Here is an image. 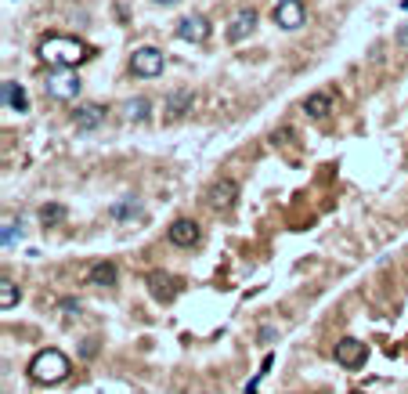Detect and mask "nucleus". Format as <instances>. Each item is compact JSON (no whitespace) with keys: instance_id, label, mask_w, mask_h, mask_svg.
I'll list each match as a JSON object with an SVG mask.
<instances>
[{"instance_id":"nucleus-1","label":"nucleus","mask_w":408,"mask_h":394,"mask_svg":"<svg viewBox=\"0 0 408 394\" xmlns=\"http://www.w3.org/2000/svg\"><path fill=\"white\" fill-rule=\"evenodd\" d=\"M73 372V362L66 351H58V347H44V351H36L33 362H29V380L33 384H61Z\"/></svg>"},{"instance_id":"nucleus-2","label":"nucleus","mask_w":408,"mask_h":394,"mask_svg":"<svg viewBox=\"0 0 408 394\" xmlns=\"http://www.w3.org/2000/svg\"><path fill=\"white\" fill-rule=\"evenodd\" d=\"M40 58L48 61V66H80V61L91 58V48L80 44L76 36H48L44 44H40Z\"/></svg>"},{"instance_id":"nucleus-3","label":"nucleus","mask_w":408,"mask_h":394,"mask_svg":"<svg viewBox=\"0 0 408 394\" xmlns=\"http://www.w3.org/2000/svg\"><path fill=\"white\" fill-rule=\"evenodd\" d=\"M44 87H48V94L58 98V101H76V94H80V76L69 73V66H58L54 73H48Z\"/></svg>"},{"instance_id":"nucleus-4","label":"nucleus","mask_w":408,"mask_h":394,"mask_svg":"<svg viewBox=\"0 0 408 394\" xmlns=\"http://www.w3.org/2000/svg\"><path fill=\"white\" fill-rule=\"evenodd\" d=\"M163 51L159 48H138L134 54H131V73L134 76H141V80H156V76H163Z\"/></svg>"},{"instance_id":"nucleus-5","label":"nucleus","mask_w":408,"mask_h":394,"mask_svg":"<svg viewBox=\"0 0 408 394\" xmlns=\"http://www.w3.org/2000/svg\"><path fill=\"white\" fill-rule=\"evenodd\" d=\"M271 18H275L278 29H300V26H304V18H307V11H304L300 0H275Z\"/></svg>"},{"instance_id":"nucleus-6","label":"nucleus","mask_w":408,"mask_h":394,"mask_svg":"<svg viewBox=\"0 0 408 394\" xmlns=\"http://www.w3.org/2000/svg\"><path fill=\"white\" fill-rule=\"evenodd\" d=\"M235 199H239V189H235V181H213L210 184V192H206V203H210V210H217V214H228Z\"/></svg>"},{"instance_id":"nucleus-7","label":"nucleus","mask_w":408,"mask_h":394,"mask_svg":"<svg viewBox=\"0 0 408 394\" xmlns=\"http://www.w3.org/2000/svg\"><path fill=\"white\" fill-rule=\"evenodd\" d=\"M256 29V11L253 8H242L231 15V26H228V40L231 44H242V40H249Z\"/></svg>"},{"instance_id":"nucleus-8","label":"nucleus","mask_w":408,"mask_h":394,"mask_svg":"<svg viewBox=\"0 0 408 394\" xmlns=\"http://www.w3.org/2000/svg\"><path fill=\"white\" fill-rule=\"evenodd\" d=\"M177 36L188 40V44H206V40H210V22L203 15H188V18H181V22H177Z\"/></svg>"},{"instance_id":"nucleus-9","label":"nucleus","mask_w":408,"mask_h":394,"mask_svg":"<svg viewBox=\"0 0 408 394\" xmlns=\"http://www.w3.org/2000/svg\"><path fill=\"white\" fill-rule=\"evenodd\" d=\"M177 289H181V282L174 279V275H163V272H152L148 275V293H152L159 304H170L177 297Z\"/></svg>"},{"instance_id":"nucleus-10","label":"nucleus","mask_w":408,"mask_h":394,"mask_svg":"<svg viewBox=\"0 0 408 394\" xmlns=\"http://www.w3.org/2000/svg\"><path fill=\"white\" fill-rule=\"evenodd\" d=\"M336 362L347 365V369H358V365L365 362V344H361L358 337H343V340L336 344Z\"/></svg>"},{"instance_id":"nucleus-11","label":"nucleus","mask_w":408,"mask_h":394,"mask_svg":"<svg viewBox=\"0 0 408 394\" xmlns=\"http://www.w3.org/2000/svg\"><path fill=\"white\" fill-rule=\"evenodd\" d=\"M199 224L196 221H188V217H177L174 224H170V242H174V246H188V250H191V246H196L199 242Z\"/></svg>"},{"instance_id":"nucleus-12","label":"nucleus","mask_w":408,"mask_h":394,"mask_svg":"<svg viewBox=\"0 0 408 394\" xmlns=\"http://www.w3.org/2000/svg\"><path fill=\"white\" fill-rule=\"evenodd\" d=\"M329 112H333V94H329V91H314V94L304 98V116H311V119H326Z\"/></svg>"},{"instance_id":"nucleus-13","label":"nucleus","mask_w":408,"mask_h":394,"mask_svg":"<svg viewBox=\"0 0 408 394\" xmlns=\"http://www.w3.org/2000/svg\"><path fill=\"white\" fill-rule=\"evenodd\" d=\"M91 286H98V289H112L116 282H119V272H116V264L112 261H105V264H94L91 268V279H87Z\"/></svg>"},{"instance_id":"nucleus-14","label":"nucleus","mask_w":408,"mask_h":394,"mask_svg":"<svg viewBox=\"0 0 408 394\" xmlns=\"http://www.w3.org/2000/svg\"><path fill=\"white\" fill-rule=\"evenodd\" d=\"M73 119H76L80 131H98L101 123H105V109H101V105H80Z\"/></svg>"},{"instance_id":"nucleus-15","label":"nucleus","mask_w":408,"mask_h":394,"mask_svg":"<svg viewBox=\"0 0 408 394\" xmlns=\"http://www.w3.org/2000/svg\"><path fill=\"white\" fill-rule=\"evenodd\" d=\"M4 105L11 112H26L29 109V101H26V91L15 84V80H4Z\"/></svg>"},{"instance_id":"nucleus-16","label":"nucleus","mask_w":408,"mask_h":394,"mask_svg":"<svg viewBox=\"0 0 408 394\" xmlns=\"http://www.w3.org/2000/svg\"><path fill=\"white\" fill-rule=\"evenodd\" d=\"M191 109V91H174V94H170L166 98V119H177V116H184Z\"/></svg>"},{"instance_id":"nucleus-17","label":"nucleus","mask_w":408,"mask_h":394,"mask_svg":"<svg viewBox=\"0 0 408 394\" xmlns=\"http://www.w3.org/2000/svg\"><path fill=\"white\" fill-rule=\"evenodd\" d=\"M148 112H152L148 98H131V101H126V109H123V116L131 119V123H145V119H148Z\"/></svg>"},{"instance_id":"nucleus-18","label":"nucleus","mask_w":408,"mask_h":394,"mask_svg":"<svg viewBox=\"0 0 408 394\" xmlns=\"http://www.w3.org/2000/svg\"><path fill=\"white\" fill-rule=\"evenodd\" d=\"M61 221H66V206H61V203H44V206H40V224H44V228H54Z\"/></svg>"},{"instance_id":"nucleus-19","label":"nucleus","mask_w":408,"mask_h":394,"mask_svg":"<svg viewBox=\"0 0 408 394\" xmlns=\"http://www.w3.org/2000/svg\"><path fill=\"white\" fill-rule=\"evenodd\" d=\"M138 214H141V203H138L134 196L112 206V221H119V224H126V221H131V217H138Z\"/></svg>"},{"instance_id":"nucleus-20","label":"nucleus","mask_w":408,"mask_h":394,"mask_svg":"<svg viewBox=\"0 0 408 394\" xmlns=\"http://www.w3.org/2000/svg\"><path fill=\"white\" fill-rule=\"evenodd\" d=\"M18 297H22V293H18V286H15L11 279H0V307L11 311V307L18 304Z\"/></svg>"},{"instance_id":"nucleus-21","label":"nucleus","mask_w":408,"mask_h":394,"mask_svg":"<svg viewBox=\"0 0 408 394\" xmlns=\"http://www.w3.org/2000/svg\"><path fill=\"white\" fill-rule=\"evenodd\" d=\"M18 239H22V228H15V224L8 221V224H4V246H8V250H11V246H15Z\"/></svg>"},{"instance_id":"nucleus-22","label":"nucleus","mask_w":408,"mask_h":394,"mask_svg":"<svg viewBox=\"0 0 408 394\" xmlns=\"http://www.w3.org/2000/svg\"><path fill=\"white\" fill-rule=\"evenodd\" d=\"M61 315L66 319H80L83 311H80V300H61Z\"/></svg>"},{"instance_id":"nucleus-23","label":"nucleus","mask_w":408,"mask_h":394,"mask_svg":"<svg viewBox=\"0 0 408 394\" xmlns=\"http://www.w3.org/2000/svg\"><path fill=\"white\" fill-rule=\"evenodd\" d=\"M256 337H261V344H271L278 337V329L275 326H261V333H256Z\"/></svg>"},{"instance_id":"nucleus-24","label":"nucleus","mask_w":408,"mask_h":394,"mask_svg":"<svg viewBox=\"0 0 408 394\" xmlns=\"http://www.w3.org/2000/svg\"><path fill=\"white\" fill-rule=\"evenodd\" d=\"M394 40H398V48H401V51H408V22L394 33Z\"/></svg>"},{"instance_id":"nucleus-25","label":"nucleus","mask_w":408,"mask_h":394,"mask_svg":"<svg viewBox=\"0 0 408 394\" xmlns=\"http://www.w3.org/2000/svg\"><path fill=\"white\" fill-rule=\"evenodd\" d=\"M156 4H177V0H156Z\"/></svg>"},{"instance_id":"nucleus-26","label":"nucleus","mask_w":408,"mask_h":394,"mask_svg":"<svg viewBox=\"0 0 408 394\" xmlns=\"http://www.w3.org/2000/svg\"><path fill=\"white\" fill-rule=\"evenodd\" d=\"M401 8H405V11H408V0H401Z\"/></svg>"}]
</instances>
